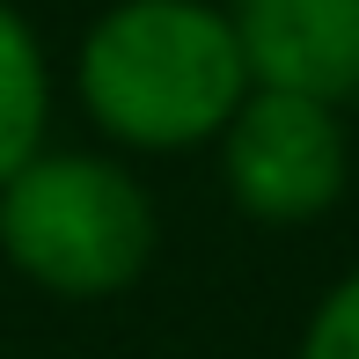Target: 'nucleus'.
Returning <instances> with one entry per match:
<instances>
[{"label": "nucleus", "instance_id": "f03ea898", "mask_svg": "<svg viewBox=\"0 0 359 359\" xmlns=\"http://www.w3.org/2000/svg\"><path fill=\"white\" fill-rule=\"evenodd\" d=\"M0 250L29 286L59 301H103L140 279L154 250V205L118 161L44 147L0 191Z\"/></svg>", "mask_w": 359, "mask_h": 359}, {"label": "nucleus", "instance_id": "f257e3e1", "mask_svg": "<svg viewBox=\"0 0 359 359\" xmlns=\"http://www.w3.org/2000/svg\"><path fill=\"white\" fill-rule=\"evenodd\" d=\"M74 81L118 147L169 154L227 133L250 95V59L220 0H118L81 37Z\"/></svg>", "mask_w": 359, "mask_h": 359}, {"label": "nucleus", "instance_id": "39448f33", "mask_svg": "<svg viewBox=\"0 0 359 359\" xmlns=\"http://www.w3.org/2000/svg\"><path fill=\"white\" fill-rule=\"evenodd\" d=\"M44 118H52V67H44L37 29L15 0H0V191L44 154Z\"/></svg>", "mask_w": 359, "mask_h": 359}, {"label": "nucleus", "instance_id": "7ed1b4c3", "mask_svg": "<svg viewBox=\"0 0 359 359\" xmlns=\"http://www.w3.org/2000/svg\"><path fill=\"white\" fill-rule=\"evenodd\" d=\"M220 176H227V198L250 220L293 227V220H316L345 198L352 147H345L337 110L308 103V95L250 88L220 133Z\"/></svg>", "mask_w": 359, "mask_h": 359}, {"label": "nucleus", "instance_id": "423d86ee", "mask_svg": "<svg viewBox=\"0 0 359 359\" xmlns=\"http://www.w3.org/2000/svg\"><path fill=\"white\" fill-rule=\"evenodd\" d=\"M301 359H359V271L323 293V308L308 316Z\"/></svg>", "mask_w": 359, "mask_h": 359}, {"label": "nucleus", "instance_id": "20e7f679", "mask_svg": "<svg viewBox=\"0 0 359 359\" xmlns=\"http://www.w3.org/2000/svg\"><path fill=\"white\" fill-rule=\"evenodd\" d=\"M250 88L308 95L337 110L359 95V0H235Z\"/></svg>", "mask_w": 359, "mask_h": 359}]
</instances>
